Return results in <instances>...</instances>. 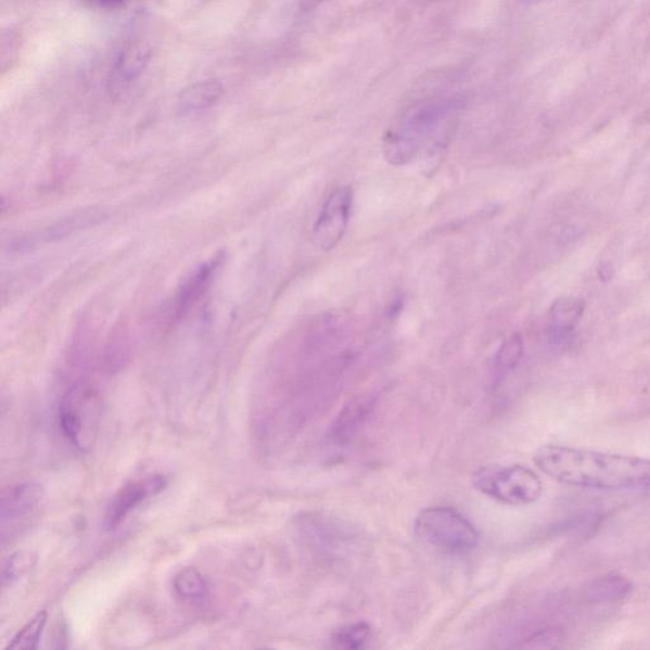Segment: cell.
I'll return each instance as SVG.
<instances>
[{
	"mask_svg": "<svg viewBox=\"0 0 650 650\" xmlns=\"http://www.w3.org/2000/svg\"><path fill=\"white\" fill-rule=\"evenodd\" d=\"M93 2L103 7V9H116V7L123 5L126 0H93Z\"/></svg>",
	"mask_w": 650,
	"mask_h": 650,
	"instance_id": "cell-24",
	"label": "cell"
},
{
	"mask_svg": "<svg viewBox=\"0 0 650 650\" xmlns=\"http://www.w3.org/2000/svg\"><path fill=\"white\" fill-rule=\"evenodd\" d=\"M168 487L167 476L152 475L124 485L111 499L104 512L103 525L111 532L124 524L130 513L145 500L161 495Z\"/></svg>",
	"mask_w": 650,
	"mask_h": 650,
	"instance_id": "cell-9",
	"label": "cell"
},
{
	"mask_svg": "<svg viewBox=\"0 0 650 650\" xmlns=\"http://www.w3.org/2000/svg\"><path fill=\"white\" fill-rule=\"evenodd\" d=\"M633 582L617 572L600 575L588 583L586 599L591 604H612L627 599L633 592Z\"/></svg>",
	"mask_w": 650,
	"mask_h": 650,
	"instance_id": "cell-13",
	"label": "cell"
},
{
	"mask_svg": "<svg viewBox=\"0 0 650 650\" xmlns=\"http://www.w3.org/2000/svg\"><path fill=\"white\" fill-rule=\"evenodd\" d=\"M224 256L218 254L205 264H201L199 267L187 276L177 291L175 297L174 314L175 320H181L190 313L194 305H196L201 297H203L208 288H211L215 276L218 275L222 265Z\"/></svg>",
	"mask_w": 650,
	"mask_h": 650,
	"instance_id": "cell-11",
	"label": "cell"
},
{
	"mask_svg": "<svg viewBox=\"0 0 650 650\" xmlns=\"http://www.w3.org/2000/svg\"><path fill=\"white\" fill-rule=\"evenodd\" d=\"M541 473L568 487L624 492L650 489V459L635 455L549 444L537 448Z\"/></svg>",
	"mask_w": 650,
	"mask_h": 650,
	"instance_id": "cell-1",
	"label": "cell"
},
{
	"mask_svg": "<svg viewBox=\"0 0 650 650\" xmlns=\"http://www.w3.org/2000/svg\"><path fill=\"white\" fill-rule=\"evenodd\" d=\"M151 48L143 41H133L124 48L112 71L110 84L114 88H122L130 85L131 81L140 77L151 60Z\"/></svg>",
	"mask_w": 650,
	"mask_h": 650,
	"instance_id": "cell-12",
	"label": "cell"
},
{
	"mask_svg": "<svg viewBox=\"0 0 650 650\" xmlns=\"http://www.w3.org/2000/svg\"><path fill=\"white\" fill-rule=\"evenodd\" d=\"M583 311H585V303L577 297L559 298L551 306V319L555 323V332L571 331L578 323Z\"/></svg>",
	"mask_w": 650,
	"mask_h": 650,
	"instance_id": "cell-17",
	"label": "cell"
},
{
	"mask_svg": "<svg viewBox=\"0 0 650 650\" xmlns=\"http://www.w3.org/2000/svg\"><path fill=\"white\" fill-rule=\"evenodd\" d=\"M524 357V341L520 334H513L504 342L496 356V372L498 375L510 372L518 368Z\"/></svg>",
	"mask_w": 650,
	"mask_h": 650,
	"instance_id": "cell-19",
	"label": "cell"
},
{
	"mask_svg": "<svg viewBox=\"0 0 650 650\" xmlns=\"http://www.w3.org/2000/svg\"><path fill=\"white\" fill-rule=\"evenodd\" d=\"M459 101L431 97L403 112L383 140L385 160L395 167L407 166L432 149L443 146L457 122Z\"/></svg>",
	"mask_w": 650,
	"mask_h": 650,
	"instance_id": "cell-2",
	"label": "cell"
},
{
	"mask_svg": "<svg viewBox=\"0 0 650 650\" xmlns=\"http://www.w3.org/2000/svg\"><path fill=\"white\" fill-rule=\"evenodd\" d=\"M353 205L354 192L348 186L340 187L327 199L311 233L318 250L332 251L339 245L346 233Z\"/></svg>",
	"mask_w": 650,
	"mask_h": 650,
	"instance_id": "cell-7",
	"label": "cell"
},
{
	"mask_svg": "<svg viewBox=\"0 0 650 650\" xmlns=\"http://www.w3.org/2000/svg\"><path fill=\"white\" fill-rule=\"evenodd\" d=\"M224 89L218 80H204L183 89L178 97V109L183 114L205 111L220 100Z\"/></svg>",
	"mask_w": 650,
	"mask_h": 650,
	"instance_id": "cell-15",
	"label": "cell"
},
{
	"mask_svg": "<svg viewBox=\"0 0 650 650\" xmlns=\"http://www.w3.org/2000/svg\"><path fill=\"white\" fill-rule=\"evenodd\" d=\"M101 418V394L91 384L76 383L60 399L58 408L60 430L80 453H87L93 447Z\"/></svg>",
	"mask_w": 650,
	"mask_h": 650,
	"instance_id": "cell-4",
	"label": "cell"
},
{
	"mask_svg": "<svg viewBox=\"0 0 650 650\" xmlns=\"http://www.w3.org/2000/svg\"><path fill=\"white\" fill-rule=\"evenodd\" d=\"M473 485L482 495L513 507L536 504L544 493L540 476L524 466L483 468L473 475Z\"/></svg>",
	"mask_w": 650,
	"mask_h": 650,
	"instance_id": "cell-5",
	"label": "cell"
},
{
	"mask_svg": "<svg viewBox=\"0 0 650 650\" xmlns=\"http://www.w3.org/2000/svg\"><path fill=\"white\" fill-rule=\"evenodd\" d=\"M44 502L47 493L37 482L18 483L3 489L0 498L3 547L39 520Z\"/></svg>",
	"mask_w": 650,
	"mask_h": 650,
	"instance_id": "cell-6",
	"label": "cell"
},
{
	"mask_svg": "<svg viewBox=\"0 0 650 650\" xmlns=\"http://www.w3.org/2000/svg\"><path fill=\"white\" fill-rule=\"evenodd\" d=\"M324 2L326 0H301L298 9H301L302 12H310L318 9V7Z\"/></svg>",
	"mask_w": 650,
	"mask_h": 650,
	"instance_id": "cell-22",
	"label": "cell"
},
{
	"mask_svg": "<svg viewBox=\"0 0 650 650\" xmlns=\"http://www.w3.org/2000/svg\"><path fill=\"white\" fill-rule=\"evenodd\" d=\"M562 238L564 239V242L577 241V239L579 238V230H578V228L568 227L563 231Z\"/></svg>",
	"mask_w": 650,
	"mask_h": 650,
	"instance_id": "cell-23",
	"label": "cell"
},
{
	"mask_svg": "<svg viewBox=\"0 0 650 650\" xmlns=\"http://www.w3.org/2000/svg\"><path fill=\"white\" fill-rule=\"evenodd\" d=\"M48 624V612L40 611L14 635L7 649L34 650L39 648L41 635Z\"/></svg>",
	"mask_w": 650,
	"mask_h": 650,
	"instance_id": "cell-18",
	"label": "cell"
},
{
	"mask_svg": "<svg viewBox=\"0 0 650 650\" xmlns=\"http://www.w3.org/2000/svg\"><path fill=\"white\" fill-rule=\"evenodd\" d=\"M297 530L302 539L313 550L326 555L335 552L354 539V532L337 519L321 513H305L297 520Z\"/></svg>",
	"mask_w": 650,
	"mask_h": 650,
	"instance_id": "cell-10",
	"label": "cell"
},
{
	"mask_svg": "<svg viewBox=\"0 0 650 650\" xmlns=\"http://www.w3.org/2000/svg\"><path fill=\"white\" fill-rule=\"evenodd\" d=\"M174 589L179 599L191 602L201 603L207 599L208 585L197 568L187 566L179 571L174 578Z\"/></svg>",
	"mask_w": 650,
	"mask_h": 650,
	"instance_id": "cell-16",
	"label": "cell"
},
{
	"mask_svg": "<svg viewBox=\"0 0 650 650\" xmlns=\"http://www.w3.org/2000/svg\"><path fill=\"white\" fill-rule=\"evenodd\" d=\"M418 539L445 555L464 556L480 545L481 536L466 515L450 507H430L415 521Z\"/></svg>",
	"mask_w": 650,
	"mask_h": 650,
	"instance_id": "cell-3",
	"label": "cell"
},
{
	"mask_svg": "<svg viewBox=\"0 0 650 650\" xmlns=\"http://www.w3.org/2000/svg\"><path fill=\"white\" fill-rule=\"evenodd\" d=\"M599 273H600V276H601V279H602L603 281H608V280H610V279H611V276H612V268H611V266H610L609 264H607V265H603V266L600 268V271H599Z\"/></svg>",
	"mask_w": 650,
	"mask_h": 650,
	"instance_id": "cell-25",
	"label": "cell"
},
{
	"mask_svg": "<svg viewBox=\"0 0 650 650\" xmlns=\"http://www.w3.org/2000/svg\"><path fill=\"white\" fill-rule=\"evenodd\" d=\"M36 563L37 557L33 551L22 550L14 552L3 564V587L11 586L12 583L24 577L26 573L34 570Z\"/></svg>",
	"mask_w": 650,
	"mask_h": 650,
	"instance_id": "cell-20",
	"label": "cell"
},
{
	"mask_svg": "<svg viewBox=\"0 0 650 650\" xmlns=\"http://www.w3.org/2000/svg\"><path fill=\"white\" fill-rule=\"evenodd\" d=\"M106 218L107 214L99 207L80 208V211L73 212L49 224L48 227L34 231L33 234L16 239L13 248L14 251H25L37 245L63 241V239L77 234L79 231L99 226Z\"/></svg>",
	"mask_w": 650,
	"mask_h": 650,
	"instance_id": "cell-8",
	"label": "cell"
},
{
	"mask_svg": "<svg viewBox=\"0 0 650 650\" xmlns=\"http://www.w3.org/2000/svg\"><path fill=\"white\" fill-rule=\"evenodd\" d=\"M526 2H544V0H526Z\"/></svg>",
	"mask_w": 650,
	"mask_h": 650,
	"instance_id": "cell-26",
	"label": "cell"
},
{
	"mask_svg": "<svg viewBox=\"0 0 650 650\" xmlns=\"http://www.w3.org/2000/svg\"><path fill=\"white\" fill-rule=\"evenodd\" d=\"M371 629L369 624L356 623L342 627L334 634V646L342 649H360L370 638Z\"/></svg>",
	"mask_w": 650,
	"mask_h": 650,
	"instance_id": "cell-21",
	"label": "cell"
},
{
	"mask_svg": "<svg viewBox=\"0 0 650 650\" xmlns=\"http://www.w3.org/2000/svg\"><path fill=\"white\" fill-rule=\"evenodd\" d=\"M373 403L368 398H358L343 408L342 412L332 425V439L339 444L348 443L371 413Z\"/></svg>",
	"mask_w": 650,
	"mask_h": 650,
	"instance_id": "cell-14",
	"label": "cell"
}]
</instances>
